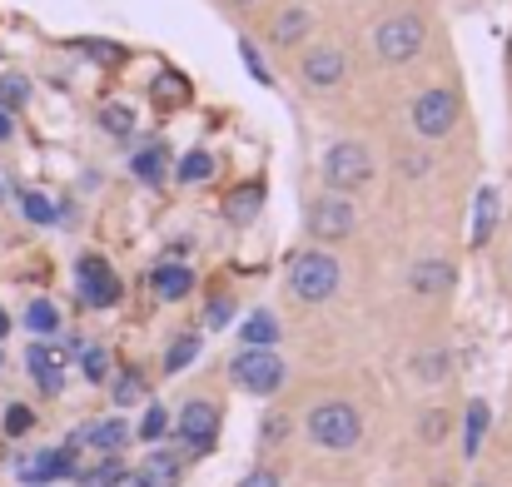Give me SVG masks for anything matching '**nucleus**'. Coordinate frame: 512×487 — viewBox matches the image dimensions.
I'll list each match as a JSON object with an SVG mask.
<instances>
[{"instance_id": "1", "label": "nucleus", "mask_w": 512, "mask_h": 487, "mask_svg": "<svg viewBox=\"0 0 512 487\" xmlns=\"http://www.w3.org/2000/svg\"><path fill=\"white\" fill-rule=\"evenodd\" d=\"M289 289H294V299H304V304H324V299L339 289V264H334L329 254H299L294 269H289Z\"/></svg>"}, {"instance_id": "2", "label": "nucleus", "mask_w": 512, "mask_h": 487, "mask_svg": "<svg viewBox=\"0 0 512 487\" xmlns=\"http://www.w3.org/2000/svg\"><path fill=\"white\" fill-rule=\"evenodd\" d=\"M358 433H363V423H358V408H348V403H324L309 413V438L324 448H353Z\"/></svg>"}, {"instance_id": "3", "label": "nucleus", "mask_w": 512, "mask_h": 487, "mask_svg": "<svg viewBox=\"0 0 512 487\" xmlns=\"http://www.w3.org/2000/svg\"><path fill=\"white\" fill-rule=\"evenodd\" d=\"M373 45L388 65H403L423 50V20L418 15H388L378 30H373Z\"/></svg>"}, {"instance_id": "4", "label": "nucleus", "mask_w": 512, "mask_h": 487, "mask_svg": "<svg viewBox=\"0 0 512 487\" xmlns=\"http://www.w3.org/2000/svg\"><path fill=\"white\" fill-rule=\"evenodd\" d=\"M458 125V95L453 90H423L418 100H413V130L423 135V140H438V135H448Z\"/></svg>"}, {"instance_id": "5", "label": "nucleus", "mask_w": 512, "mask_h": 487, "mask_svg": "<svg viewBox=\"0 0 512 487\" xmlns=\"http://www.w3.org/2000/svg\"><path fill=\"white\" fill-rule=\"evenodd\" d=\"M234 383L249 388V393H274L284 383V363L274 348H244L234 358Z\"/></svg>"}, {"instance_id": "6", "label": "nucleus", "mask_w": 512, "mask_h": 487, "mask_svg": "<svg viewBox=\"0 0 512 487\" xmlns=\"http://www.w3.org/2000/svg\"><path fill=\"white\" fill-rule=\"evenodd\" d=\"M324 179L334 184V189H363L368 179H373V160H368V150L358 145V140H343L329 150V160H324Z\"/></svg>"}, {"instance_id": "7", "label": "nucleus", "mask_w": 512, "mask_h": 487, "mask_svg": "<svg viewBox=\"0 0 512 487\" xmlns=\"http://www.w3.org/2000/svg\"><path fill=\"white\" fill-rule=\"evenodd\" d=\"M80 294H85L90 309H110L120 299V279H115V269L100 254H85L80 259Z\"/></svg>"}, {"instance_id": "8", "label": "nucleus", "mask_w": 512, "mask_h": 487, "mask_svg": "<svg viewBox=\"0 0 512 487\" xmlns=\"http://www.w3.org/2000/svg\"><path fill=\"white\" fill-rule=\"evenodd\" d=\"M309 229L319 234V239H348L353 234V204L348 199H319V204H309Z\"/></svg>"}, {"instance_id": "9", "label": "nucleus", "mask_w": 512, "mask_h": 487, "mask_svg": "<svg viewBox=\"0 0 512 487\" xmlns=\"http://www.w3.org/2000/svg\"><path fill=\"white\" fill-rule=\"evenodd\" d=\"M214 433H219V408L214 403H189L184 413H179V438L189 443V448H214Z\"/></svg>"}, {"instance_id": "10", "label": "nucleus", "mask_w": 512, "mask_h": 487, "mask_svg": "<svg viewBox=\"0 0 512 487\" xmlns=\"http://www.w3.org/2000/svg\"><path fill=\"white\" fill-rule=\"evenodd\" d=\"M304 85H319V90H329V85H339L343 70H348V55L334 50V45H319V50H309L304 55Z\"/></svg>"}, {"instance_id": "11", "label": "nucleus", "mask_w": 512, "mask_h": 487, "mask_svg": "<svg viewBox=\"0 0 512 487\" xmlns=\"http://www.w3.org/2000/svg\"><path fill=\"white\" fill-rule=\"evenodd\" d=\"M75 473V453L70 448H45L35 458H20V478L25 483H50V478H65Z\"/></svg>"}, {"instance_id": "12", "label": "nucleus", "mask_w": 512, "mask_h": 487, "mask_svg": "<svg viewBox=\"0 0 512 487\" xmlns=\"http://www.w3.org/2000/svg\"><path fill=\"white\" fill-rule=\"evenodd\" d=\"M25 363H30V373H35V383H40L45 393H60V368H65V353H60V348L35 343V348L25 353Z\"/></svg>"}, {"instance_id": "13", "label": "nucleus", "mask_w": 512, "mask_h": 487, "mask_svg": "<svg viewBox=\"0 0 512 487\" xmlns=\"http://www.w3.org/2000/svg\"><path fill=\"white\" fill-rule=\"evenodd\" d=\"M150 284H155L160 299H184V294L194 289V274H189L184 264H160V269L150 274Z\"/></svg>"}, {"instance_id": "14", "label": "nucleus", "mask_w": 512, "mask_h": 487, "mask_svg": "<svg viewBox=\"0 0 512 487\" xmlns=\"http://www.w3.org/2000/svg\"><path fill=\"white\" fill-rule=\"evenodd\" d=\"M413 289L418 294H448L453 289V269L438 264V259H423V264H413Z\"/></svg>"}, {"instance_id": "15", "label": "nucleus", "mask_w": 512, "mask_h": 487, "mask_svg": "<svg viewBox=\"0 0 512 487\" xmlns=\"http://www.w3.org/2000/svg\"><path fill=\"white\" fill-rule=\"evenodd\" d=\"M140 478H145V487H174L179 483V458L174 453H150Z\"/></svg>"}, {"instance_id": "16", "label": "nucleus", "mask_w": 512, "mask_h": 487, "mask_svg": "<svg viewBox=\"0 0 512 487\" xmlns=\"http://www.w3.org/2000/svg\"><path fill=\"white\" fill-rule=\"evenodd\" d=\"M304 30H309V10H304V5H289V10L274 20V45H299Z\"/></svg>"}, {"instance_id": "17", "label": "nucleus", "mask_w": 512, "mask_h": 487, "mask_svg": "<svg viewBox=\"0 0 512 487\" xmlns=\"http://www.w3.org/2000/svg\"><path fill=\"white\" fill-rule=\"evenodd\" d=\"M259 204H264V189H259V184H244V189H234V194L224 199V214L244 224V219H254V214H259Z\"/></svg>"}, {"instance_id": "18", "label": "nucleus", "mask_w": 512, "mask_h": 487, "mask_svg": "<svg viewBox=\"0 0 512 487\" xmlns=\"http://www.w3.org/2000/svg\"><path fill=\"white\" fill-rule=\"evenodd\" d=\"M493 224H498V194H493V189H478V214H473V244H488V239H493Z\"/></svg>"}, {"instance_id": "19", "label": "nucleus", "mask_w": 512, "mask_h": 487, "mask_svg": "<svg viewBox=\"0 0 512 487\" xmlns=\"http://www.w3.org/2000/svg\"><path fill=\"white\" fill-rule=\"evenodd\" d=\"M80 438H90L95 448H105V453H120L125 443H130V428L120 423V418H110V423H95V428H85Z\"/></svg>"}, {"instance_id": "20", "label": "nucleus", "mask_w": 512, "mask_h": 487, "mask_svg": "<svg viewBox=\"0 0 512 487\" xmlns=\"http://www.w3.org/2000/svg\"><path fill=\"white\" fill-rule=\"evenodd\" d=\"M244 343L249 348H274L279 343V319L274 314H249L244 319Z\"/></svg>"}, {"instance_id": "21", "label": "nucleus", "mask_w": 512, "mask_h": 487, "mask_svg": "<svg viewBox=\"0 0 512 487\" xmlns=\"http://www.w3.org/2000/svg\"><path fill=\"white\" fill-rule=\"evenodd\" d=\"M483 433H488V403H473L468 408V423H463V453L468 458L483 448Z\"/></svg>"}, {"instance_id": "22", "label": "nucleus", "mask_w": 512, "mask_h": 487, "mask_svg": "<svg viewBox=\"0 0 512 487\" xmlns=\"http://www.w3.org/2000/svg\"><path fill=\"white\" fill-rule=\"evenodd\" d=\"M25 324H30V333H55V328H60V314H55L50 299H35V304L25 309Z\"/></svg>"}, {"instance_id": "23", "label": "nucleus", "mask_w": 512, "mask_h": 487, "mask_svg": "<svg viewBox=\"0 0 512 487\" xmlns=\"http://www.w3.org/2000/svg\"><path fill=\"white\" fill-rule=\"evenodd\" d=\"M209 174H214V160H209L204 150H189V155L179 160V179H184V184H199V179H209Z\"/></svg>"}, {"instance_id": "24", "label": "nucleus", "mask_w": 512, "mask_h": 487, "mask_svg": "<svg viewBox=\"0 0 512 487\" xmlns=\"http://www.w3.org/2000/svg\"><path fill=\"white\" fill-rule=\"evenodd\" d=\"M100 125H105L110 135H130V130H135V110H130V105H105Z\"/></svg>"}, {"instance_id": "25", "label": "nucleus", "mask_w": 512, "mask_h": 487, "mask_svg": "<svg viewBox=\"0 0 512 487\" xmlns=\"http://www.w3.org/2000/svg\"><path fill=\"white\" fill-rule=\"evenodd\" d=\"M194 358H199V338H194V333H184V338H174L165 368H170V373H179V368H184V363H194Z\"/></svg>"}, {"instance_id": "26", "label": "nucleus", "mask_w": 512, "mask_h": 487, "mask_svg": "<svg viewBox=\"0 0 512 487\" xmlns=\"http://www.w3.org/2000/svg\"><path fill=\"white\" fill-rule=\"evenodd\" d=\"M135 174H140V179H150V184H160V179H165V150H160V145H150V150L135 160Z\"/></svg>"}, {"instance_id": "27", "label": "nucleus", "mask_w": 512, "mask_h": 487, "mask_svg": "<svg viewBox=\"0 0 512 487\" xmlns=\"http://www.w3.org/2000/svg\"><path fill=\"white\" fill-rule=\"evenodd\" d=\"M30 428H35V413H30L25 403H10V408H5V433L20 438V433H30Z\"/></svg>"}, {"instance_id": "28", "label": "nucleus", "mask_w": 512, "mask_h": 487, "mask_svg": "<svg viewBox=\"0 0 512 487\" xmlns=\"http://www.w3.org/2000/svg\"><path fill=\"white\" fill-rule=\"evenodd\" d=\"M25 95H30V85H25L20 75H5V80H0V110H15V105H25Z\"/></svg>"}, {"instance_id": "29", "label": "nucleus", "mask_w": 512, "mask_h": 487, "mask_svg": "<svg viewBox=\"0 0 512 487\" xmlns=\"http://www.w3.org/2000/svg\"><path fill=\"white\" fill-rule=\"evenodd\" d=\"M165 428H170L165 408H155V403H150V413L140 418V438H145V443H155V438H165Z\"/></svg>"}, {"instance_id": "30", "label": "nucleus", "mask_w": 512, "mask_h": 487, "mask_svg": "<svg viewBox=\"0 0 512 487\" xmlns=\"http://www.w3.org/2000/svg\"><path fill=\"white\" fill-rule=\"evenodd\" d=\"M155 95H160L165 105H179V100L189 95V85H184L179 75H160V80H155Z\"/></svg>"}, {"instance_id": "31", "label": "nucleus", "mask_w": 512, "mask_h": 487, "mask_svg": "<svg viewBox=\"0 0 512 487\" xmlns=\"http://www.w3.org/2000/svg\"><path fill=\"white\" fill-rule=\"evenodd\" d=\"M105 373H110L105 348H85V378H90V383H105Z\"/></svg>"}, {"instance_id": "32", "label": "nucleus", "mask_w": 512, "mask_h": 487, "mask_svg": "<svg viewBox=\"0 0 512 487\" xmlns=\"http://www.w3.org/2000/svg\"><path fill=\"white\" fill-rule=\"evenodd\" d=\"M20 204H25V214H30L35 224H50V219H55V209H50V199H45V194H25Z\"/></svg>"}, {"instance_id": "33", "label": "nucleus", "mask_w": 512, "mask_h": 487, "mask_svg": "<svg viewBox=\"0 0 512 487\" xmlns=\"http://www.w3.org/2000/svg\"><path fill=\"white\" fill-rule=\"evenodd\" d=\"M239 55H244V65H249V75H254V80H259V85H269V70H264V60H259V50H254V45H249V40H244V45H239Z\"/></svg>"}, {"instance_id": "34", "label": "nucleus", "mask_w": 512, "mask_h": 487, "mask_svg": "<svg viewBox=\"0 0 512 487\" xmlns=\"http://www.w3.org/2000/svg\"><path fill=\"white\" fill-rule=\"evenodd\" d=\"M140 393H145V383H140V373H125V378H120V388H115V398H120V403H135Z\"/></svg>"}, {"instance_id": "35", "label": "nucleus", "mask_w": 512, "mask_h": 487, "mask_svg": "<svg viewBox=\"0 0 512 487\" xmlns=\"http://www.w3.org/2000/svg\"><path fill=\"white\" fill-rule=\"evenodd\" d=\"M443 428H448V418H443V413H428V418H423V438H428V443H433V438H443Z\"/></svg>"}, {"instance_id": "36", "label": "nucleus", "mask_w": 512, "mask_h": 487, "mask_svg": "<svg viewBox=\"0 0 512 487\" xmlns=\"http://www.w3.org/2000/svg\"><path fill=\"white\" fill-rule=\"evenodd\" d=\"M239 487H279V478H274V473H249Z\"/></svg>"}, {"instance_id": "37", "label": "nucleus", "mask_w": 512, "mask_h": 487, "mask_svg": "<svg viewBox=\"0 0 512 487\" xmlns=\"http://www.w3.org/2000/svg\"><path fill=\"white\" fill-rule=\"evenodd\" d=\"M229 314H234V304H224V299H219V304L209 309V324H229Z\"/></svg>"}, {"instance_id": "38", "label": "nucleus", "mask_w": 512, "mask_h": 487, "mask_svg": "<svg viewBox=\"0 0 512 487\" xmlns=\"http://www.w3.org/2000/svg\"><path fill=\"white\" fill-rule=\"evenodd\" d=\"M0 140H10V115L0 110Z\"/></svg>"}, {"instance_id": "39", "label": "nucleus", "mask_w": 512, "mask_h": 487, "mask_svg": "<svg viewBox=\"0 0 512 487\" xmlns=\"http://www.w3.org/2000/svg\"><path fill=\"white\" fill-rule=\"evenodd\" d=\"M5 328H10V319H5V314H0V338H5Z\"/></svg>"}, {"instance_id": "40", "label": "nucleus", "mask_w": 512, "mask_h": 487, "mask_svg": "<svg viewBox=\"0 0 512 487\" xmlns=\"http://www.w3.org/2000/svg\"><path fill=\"white\" fill-rule=\"evenodd\" d=\"M229 5H259V0H229Z\"/></svg>"}, {"instance_id": "41", "label": "nucleus", "mask_w": 512, "mask_h": 487, "mask_svg": "<svg viewBox=\"0 0 512 487\" xmlns=\"http://www.w3.org/2000/svg\"><path fill=\"white\" fill-rule=\"evenodd\" d=\"M0 199H5V174H0Z\"/></svg>"}, {"instance_id": "42", "label": "nucleus", "mask_w": 512, "mask_h": 487, "mask_svg": "<svg viewBox=\"0 0 512 487\" xmlns=\"http://www.w3.org/2000/svg\"><path fill=\"white\" fill-rule=\"evenodd\" d=\"M90 487H105V483H90Z\"/></svg>"}]
</instances>
